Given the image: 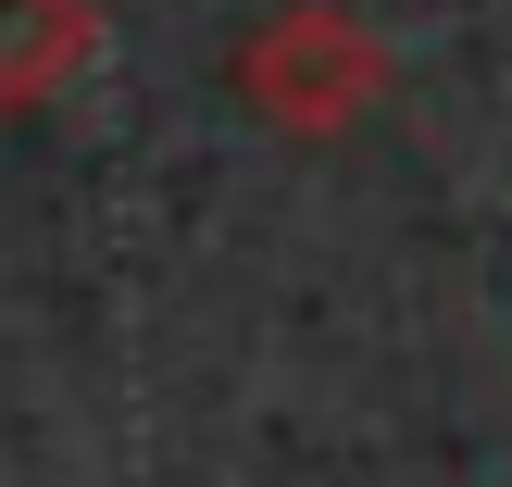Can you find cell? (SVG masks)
Here are the masks:
<instances>
[{
	"label": "cell",
	"instance_id": "cell-2",
	"mask_svg": "<svg viewBox=\"0 0 512 487\" xmlns=\"http://www.w3.org/2000/svg\"><path fill=\"white\" fill-rule=\"evenodd\" d=\"M100 0H0V113H38L88 75Z\"/></svg>",
	"mask_w": 512,
	"mask_h": 487
},
{
	"label": "cell",
	"instance_id": "cell-1",
	"mask_svg": "<svg viewBox=\"0 0 512 487\" xmlns=\"http://www.w3.org/2000/svg\"><path fill=\"white\" fill-rule=\"evenodd\" d=\"M238 100L288 138H350V125L388 100V38L338 0H288L238 38Z\"/></svg>",
	"mask_w": 512,
	"mask_h": 487
}]
</instances>
